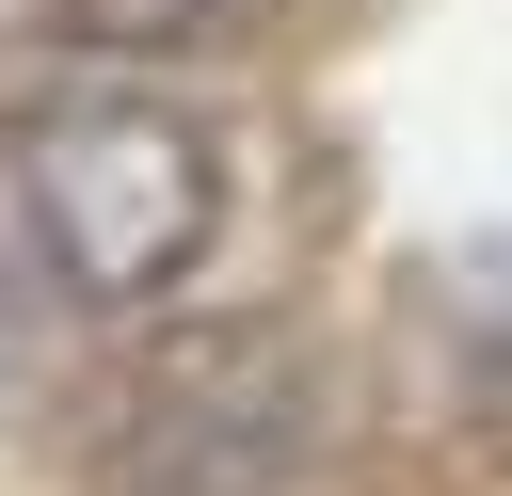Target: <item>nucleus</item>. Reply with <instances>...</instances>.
Wrapping results in <instances>:
<instances>
[{"instance_id": "f03ea898", "label": "nucleus", "mask_w": 512, "mask_h": 496, "mask_svg": "<svg viewBox=\"0 0 512 496\" xmlns=\"http://www.w3.org/2000/svg\"><path fill=\"white\" fill-rule=\"evenodd\" d=\"M320 432V384L272 320H208L128 384V496H272Z\"/></svg>"}, {"instance_id": "7ed1b4c3", "label": "nucleus", "mask_w": 512, "mask_h": 496, "mask_svg": "<svg viewBox=\"0 0 512 496\" xmlns=\"http://www.w3.org/2000/svg\"><path fill=\"white\" fill-rule=\"evenodd\" d=\"M288 0H80V32L112 48V64H176V48H240V32H272Z\"/></svg>"}, {"instance_id": "f257e3e1", "label": "nucleus", "mask_w": 512, "mask_h": 496, "mask_svg": "<svg viewBox=\"0 0 512 496\" xmlns=\"http://www.w3.org/2000/svg\"><path fill=\"white\" fill-rule=\"evenodd\" d=\"M16 224L48 256V288L80 304H176L224 240V128L192 96H160L144 64L48 80L16 112Z\"/></svg>"}]
</instances>
